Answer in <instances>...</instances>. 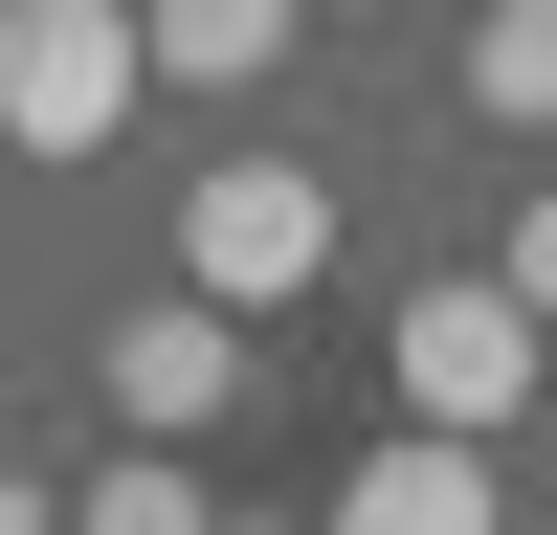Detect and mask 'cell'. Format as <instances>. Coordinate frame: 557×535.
<instances>
[{
  "label": "cell",
  "mask_w": 557,
  "mask_h": 535,
  "mask_svg": "<svg viewBox=\"0 0 557 535\" xmlns=\"http://www.w3.org/2000/svg\"><path fill=\"white\" fill-rule=\"evenodd\" d=\"M134 0H23V23H0V134H23V157H89V134L134 112Z\"/></svg>",
  "instance_id": "3"
},
{
  "label": "cell",
  "mask_w": 557,
  "mask_h": 535,
  "mask_svg": "<svg viewBox=\"0 0 557 535\" xmlns=\"http://www.w3.org/2000/svg\"><path fill=\"white\" fill-rule=\"evenodd\" d=\"M134 67H178V89H246V67H290V0H178V23H134Z\"/></svg>",
  "instance_id": "7"
},
{
  "label": "cell",
  "mask_w": 557,
  "mask_h": 535,
  "mask_svg": "<svg viewBox=\"0 0 557 535\" xmlns=\"http://www.w3.org/2000/svg\"><path fill=\"white\" fill-rule=\"evenodd\" d=\"M201 535H246V513H201Z\"/></svg>",
  "instance_id": "11"
},
{
  "label": "cell",
  "mask_w": 557,
  "mask_h": 535,
  "mask_svg": "<svg viewBox=\"0 0 557 535\" xmlns=\"http://www.w3.org/2000/svg\"><path fill=\"white\" fill-rule=\"evenodd\" d=\"M89 380H112V424H134V446H157V469H178V446L223 424V380H246V335L157 290V312H112V335H89Z\"/></svg>",
  "instance_id": "4"
},
{
  "label": "cell",
  "mask_w": 557,
  "mask_h": 535,
  "mask_svg": "<svg viewBox=\"0 0 557 535\" xmlns=\"http://www.w3.org/2000/svg\"><path fill=\"white\" fill-rule=\"evenodd\" d=\"M67 535H201V469H157V446H112V469L67 490Z\"/></svg>",
  "instance_id": "8"
},
{
  "label": "cell",
  "mask_w": 557,
  "mask_h": 535,
  "mask_svg": "<svg viewBox=\"0 0 557 535\" xmlns=\"http://www.w3.org/2000/svg\"><path fill=\"white\" fill-rule=\"evenodd\" d=\"M446 89H469L491 134H557V0H491V23L446 45Z\"/></svg>",
  "instance_id": "6"
},
{
  "label": "cell",
  "mask_w": 557,
  "mask_h": 535,
  "mask_svg": "<svg viewBox=\"0 0 557 535\" xmlns=\"http://www.w3.org/2000/svg\"><path fill=\"white\" fill-rule=\"evenodd\" d=\"M0 535H67V490H23V469H0Z\"/></svg>",
  "instance_id": "10"
},
{
  "label": "cell",
  "mask_w": 557,
  "mask_h": 535,
  "mask_svg": "<svg viewBox=\"0 0 557 535\" xmlns=\"http://www.w3.org/2000/svg\"><path fill=\"white\" fill-rule=\"evenodd\" d=\"M513 401H535V312L491 290V268H446V290H401V446H513Z\"/></svg>",
  "instance_id": "2"
},
{
  "label": "cell",
  "mask_w": 557,
  "mask_h": 535,
  "mask_svg": "<svg viewBox=\"0 0 557 535\" xmlns=\"http://www.w3.org/2000/svg\"><path fill=\"white\" fill-rule=\"evenodd\" d=\"M335 535H513V513H491V469H469V446H380V469L335 490Z\"/></svg>",
  "instance_id": "5"
},
{
  "label": "cell",
  "mask_w": 557,
  "mask_h": 535,
  "mask_svg": "<svg viewBox=\"0 0 557 535\" xmlns=\"http://www.w3.org/2000/svg\"><path fill=\"white\" fill-rule=\"evenodd\" d=\"M312 268H335V178H312V157H201V178H178V312L246 335V312H290Z\"/></svg>",
  "instance_id": "1"
},
{
  "label": "cell",
  "mask_w": 557,
  "mask_h": 535,
  "mask_svg": "<svg viewBox=\"0 0 557 535\" xmlns=\"http://www.w3.org/2000/svg\"><path fill=\"white\" fill-rule=\"evenodd\" d=\"M491 290H513L535 335H557V178H535V201H513V268H491Z\"/></svg>",
  "instance_id": "9"
}]
</instances>
